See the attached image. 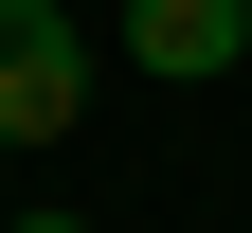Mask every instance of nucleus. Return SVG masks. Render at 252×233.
I'll use <instances>...</instances> for the list:
<instances>
[{
    "instance_id": "nucleus-1",
    "label": "nucleus",
    "mask_w": 252,
    "mask_h": 233,
    "mask_svg": "<svg viewBox=\"0 0 252 233\" xmlns=\"http://www.w3.org/2000/svg\"><path fill=\"white\" fill-rule=\"evenodd\" d=\"M90 126V36L72 0H0V144H72Z\"/></svg>"
},
{
    "instance_id": "nucleus-2",
    "label": "nucleus",
    "mask_w": 252,
    "mask_h": 233,
    "mask_svg": "<svg viewBox=\"0 0 252 233\" xmlns=\"http://www.w3.org/2000/svg\"><path fill=\"white\" fill-rule=\"evenodd\" d=\"M126 54H144L162 90H216L252 54V0H126Z\"/></svg>"
},
{
    "instance_id": "nucleus-3",
    "label": "nucleus",
    "mask_w": 252,
    "mask_h": 233,
    "mask_svg": "<svg viewBox=\"0 0 252 233\" xmlns=\"http://www.w3.org/2000/svg\"><path fill=\"white\" fill-rule=\"evenodd\" d=\"M0 233H90V215H0Z\"/></svg>"
},
{
    "instance_id": "nucleus-4",
    "label": "nucleus",
    "mask_w": 252,
    "mask_h": 233,
    "mask_svg": "<svg viewBox=\"0 0 252 233\" xmlns=\"http://www.w3.org/2000/svg\"><path fill=\"white\" fill-rule=\"evenodd\" d=\"M0 180H18V144H0Z\"/></svg>"
}]
</instances>
